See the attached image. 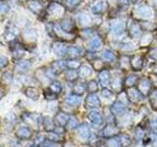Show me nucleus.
Returning a JSON list of instances; mask_svg holds the SVG:
<instances>
[{
  "instance_id": "nucleus-1",
  "label": "nucleus",
  "mask_w": 157,
  "mask_h": 147,
  "mask_svg": "<svg viewBox=\"0 0 157 147\" xmlns=\"http://www.w3.org/2000/svg\"><path fill=\"white\" fill-rule=\"evenodd\" d=\"M15 137L18 140H30L33 137V130L29 126H20L15 130Z\"/></svg>"
},
{
  "instance_id": "nucleus-2",
  "label": "nucleus",
  "mask_w": 157,
  "mask_h": 147,
  "mask_svg": "<svg viewBox=\"0 0 157 147\" xmlns=\"http://www.w3.org/2000/svg\"><path fill=\"white\" fill-rule=\"evenodd\" d=\"M70 119H71L70 115L67 114V113H65V112L60 111V112H58L54 117L55 125L58 126H64L65 128V126L68 125Z\"/></svg>"
},
{
  "instance_id": "nucleus-3",
  "label": "nucleus",
  "mask_w": 157,
  "mask_h": 147,
  "mask_svg": "<svg viewBox=\"0 0 157 147\" xmlns=\"http://www.w3.org/2000/svg\"><path fill=\"white\" fill-rule=\"evenodd\" d=\"M23 93L27 98L31 99L33 101H37L40 97V92L37 87L27 86L23 89Z\"/></svg>"
},
{
  "instance_id": "nucleus-4",
  "label": "nucleus",
  "mask_w": 157,
  "mask_h": 147,
  "mask_svg": "<svg viewBox=\"0 0 157 147\" xmlns=\"http://www.w3.org/2000/svg\"><path fill=\"white\" fill-rule=\"evenodd\" d=\"M86 106L87 109H94V108L99 107L100 106L99 97L94 93L88 94L86 99Z\"/></svg>"
},
{
  "instance_id": "nucleus-5",
  "label": "nucleus",
  "mask_w": 157,
  "mask_h": 147,
  "mask_svg": "<svg viewBox=\"0 0 157 147\" xmlns=\"http://www.w3.org/2000/svg\"><path fill=\"white\" fill-rule=\"evenodd\" d=\"M127 98L129 99L131 102L136 103L140 102L142 98V94L140 92V90L136 89V88H130L127 92Z\"/></svg>"
},
{
  "instance_id": "nucleus-6",
  "label": "nucleus",
  "mask_w": 157,
  "mask_h": 147,
  "mask_svg": "<svg viewBox=\"0 0 157 147\" xmlns=\"http://www.w3.org/2000/svg\"><path fill=\"white\" fill-rule=\"evenodd\" d=\"M87 118H88V120L91 122V123L93 124L94 126H100L102 124L103 122V118H102V115L100 114L98 111H90V112L87 114Z\"/></svg>"
},
{
  "instance_id": "nucleus-7",
  "label": "nucleus",
  "mask_w": 157,
  "mask_h": 147,
  "mask_svg": "<svg viewBox=\"0 0 157 147\" xmlns=\"http://www.w3.org/2000/svg\"><path fill=\"white\" fill-rule=\"evenodd\" d=\"M117 133H118V128L114 125H112V124H108V125H106L105 128H103L102 134L105 138H112V137L117 134Z\"/></svg>"
},
{
  "instance_id": "nucleus-8",
  "label": "nucleus",
  "mask_w": 157,
  "mask_h": 147,
  "mask_svg": "<svg viewBox=\"0 0 157 147\" xmlns=\"http://www.w3.org/2000/svg\"><path fill=\"white\" fill-rule=\"evenodd\" d=\"M42 126H43L44 130H46L47 132H53L55 128V122L53 119H51L49 116H45L43 117V122H42Z\"/></svg>"
},
{
  "instance_id": "nucleus-9",
  "label": "nucleus",
  "mask_w": 157,
  "mask_h": 147,
  "mask_svg": "<svg viewBox=\"0 0 157 147\" xmlns=\"http://www.w3.org/2000/svg\"><path fill=\"white\" fill-rule=\"evenodd\" d=\"M78 136L82 140H88L90 132H89V128L86 124H82L78 126Z\"/></svg>"
},
{
  "instance_id": "nucleus-10",
  "label": "nucleus",
  "mask_w": 157,
  "mask_h": 147,
  "mask_svg": "<svg viewBox=\"0 0 157 147\" xmlns=\"http://www.w3.org/2000/svg\"><path fill=\"white\" fill-rule=\"evenodd\" d=\"M125 111H126V107L121 101H116V102H114V104L111 107V112L113 113L114 115H118V116L119 115L124 114Z\"/></svg>"
},
{
  "instance_id": "nucleus-11",
  "label": "nucleus",
  "mask_w": 157,
  "mask_h": 147,
  "mask_svg": "<svg viewBox=\"0 0 157 147\" xmlns=\"http://www.w3.org/2000/svg\"><path fill=\"white\" fill-rule=\"evenodd\" d=\"M13 81V74L10 73V72H5L0 78V84L2 86H7V85H10Z\"/></svg>"
},
{
  "instance_id": "nucleus-12",
  "label": "nucleus",
  "mask_w": 157,
  "mask_h": 147,
  "mask_svg": "<svg viewBox=\"0 0 157 147\" xmlns=\"http://www.w3.org/2000/svg\"><path fill=\"white\" fill-rule=\"evenodd\" d=\"M118 141L121 147H129L132 144V139L126 133H121L118 136Z\"/></svg>"
},
{
  "instance_id": "nucleus-13",
  "label": "nucleus",
  "mask_w": 157,
  "mask_h": 147,
  "mask_svg": "<svg viewBox=\"0 0 157 147\" xmlns=\"http://www.w3.org/2000/svg\"><path fill=\"white\" fill-rule=\"evenodd\" d=\"M150 87H151V82L148 80H142L140 84V86H138V90H140V92L142 95H146L147 93L149 92L150 90Z\"/></svg>"
},
{
  "instance_id": "nucleus-14",
  "label": "nucleus",
  "mask_w": 157,
  "mask_h": 147,
  "mask_svg": "<svg viewBox=\"0 0 157 147\" xmlns=\"http://www.w3.org/2000/svg\"><path fill=\"white\" fill-rule=\"evenodd\" d=\"M82 102V99L78 95H76V94H71L70 96H68L66 98V103L68 105L72 106V107H76V106H78Z\"/></svg>"
},
{
  "instance_id": "nucleus-15",
  "label": "nucleus",
  "mask_w": 157,
  "mask_h": 147,
  "mask_svg": "<svg viewBox=\"0 0 157 147\" xmlns=\"http://www.w3.org/2000/svg\"><path fill=\"white\" fill-rule=\"evenodd\" d=\"M30 68H31V63L28 62V61H19L15 66V69L18 72H20V73L27 72Z\"/></svg>"
},
{
  "instance_id": "nucleus-16",
  "label": "nucleus",
  "mask_w": 157,
  "mask_h": 147,
  "mask_svg": "<svg viewBox=\"0 0 157 147\" xmlns=\"http://www.w3.org/2000/svg\"><path fill=\"white\" fill-rule=\"evenodd\" d=\"M99 80L101 82V84L103 86H106V85L109 84V80H110V74L108 71H102L101 73L99 74Z\"/></svg>"
},
{
  "instance_id": "nucleus-17",
  "label": "nucleus",
  "mask_w": 157,
  "mask_h": 147,
  "mask_svg": "<svg viewBox=\"0 0 157 147\" xmlns=\"http://www.w3.org/2000/svg\"><path fill=\"white\" fill-rule=\"evenodd\" d=\"M46 140L47 141H50V142H56V143H59V142L61 141V135L54 132H47Z\"/></svg>"
},
{
  "instance_id": "nucleus-18",
  "label": "nucleus",
  "mask_w": 157,
  "mask_h": 147,
  "mask_svg": "<svg viewBox=\"0 0 157 147\" xmlns=\"http://www.w3.org/2000/svg\"><path fill=\"white\" fill-rule=\"evenodd\" d=\"M48 89L51 90V91L54 92L55 94L58 95V94L61 93V91H62V85L59 81H52L51 84L48 86Z\"/></svg>"
},
{
  "instance_id": "nucleus-19",
  "label": "nucleus",
  "mask_w": 157,
  "mask_h": 147,
  "mask_svg": "<svg viewBox=\"0 0 157 147\" xmlns=\"http://www.w3.org/2000/svg\"><path fill=\"white\" fill-rule=\"evenodd\" d=\"M86 85L84 83H77V84L74 85L73 87V94H76V95L80 96L86 90Z\"/></svg>"
},
{
  "instance_id": "nucleus-20",
  "label": "nucleus",
  "mask_w": 157,
  "mask_h": 147,
  "mask_svg": "<svg viewBox=\"0 0 157 147\" xmlns=\"http://www.w3.org/2000/svg\"><path fill=\"white\" fill-rule=\"evenodd\" d=\"M16 121H17V115H16V113L13 112V111L9 112L5 116V118H4V122H5V123L13 124V125H14Z\"/></svg>"
},
{
  "instance_id": "nucleus-21",
  "label": "nucleus",
  "mask_w": 157,
  "mask_h": 147,
  "mask_svg": "<svg viewBox=\"0 0 157 147\" xmlns=\"http://www.w3.org/2000/svg\"><path fill=\"white\" fill-rule=\"evenodd\" d=\"M150 105L154 110H157V89H154L150 93Z\"/></svg>"
},
{
  "instance_id": "nucleus-22",
  "label": "nucleus",
  "mask_w": 157,
  "mask_h": 147,
  "mask_svg": "<svg viewBox=\"0 0 157 147\" xmlns=\"http://www.w3.org/2000/svg\"><path fill=\"white\" fill-rule=\"evenodd\" d=\"M43 95H44V98H45V100L47 101H55L56 99H57V94H55L54 92H52L51 90L47 89L45 91L43 92Z\"/></svg>"
},
{
  "instance_id": "nucleus-23",
  "label": "nucleus",
  "mask_w": 157,
  "mask_h": 147,
  "mask_svg": "<svg viewBox=\"0 0 157 147\" xmlns=\"http://www.w3.org/2000/svg\"><path fill=\"white\" fill-rule=\"evenodd\" d=\"M65 76H66V80L69 81H74L78 78V74L75 70H69V71H67Z\"/></svg>"
},
{
  "instance_id": "nucleus-24",
  "label": "nucleus",
  "mask_w": 157,
  "mask_h": 147,
  "mask_svg": "<svg viewBox=\"0 0 157 147\" xmlns=\"http://www.w3.org/2000/svg\"><path fill=\"white\" fill-rule=\"evenodd\" d=\"M136 80H138V76H136V74H130L127 78V80H126L125 83L128 87H133Z\"/></svg>"
},
{
  "instance_id": "nucleus-25",
  "label": "nucleus",
  "mask_w": 157,
  "mask_h": 147,
  "mask_svg": "<svg viewBox=\"0 0 157 147\" xmlns=\"http://www.w3.org/2000/svg\"><path fill=\"white\" fill-rule=\"evenodd\" d=\"M45 139H46V136H44V135L41 134V133H39V134L33 138V145L39 147L45 141Z\"/></svg>"
},
{
  "instance_id": "nucleus-26",
  "label": "nucleus",
  "mask_w": 157,
  "mask_h": 147,
  "mask_svg": "<svg viewBox=\"0 0 157 147\" xmlns=\"http://www.w3.org/2000/svg\"><path fill=\"white\" fill-rule=\"evenodd\" d=\"M97 82H96L95 80H90L88 81V83H87L86 85V89L88 92H90V93H94V92L97 90Z\"/></svg>"
},
{
  "instance_id": "nucleus-27",
  "label": "nucleus",
  "mask_w": 157,
  "mask_h": 147,
  "mask_svg": "<svg viewBox=\"0 0 157 147\" xmlns=\"http://www.w3.org/2000/svg\"><path fill=\"white\" fill-rule=\"evenodd\" d=\"M68 128H70V130H75V128H77L78 126H80V124H78V119L76 117H71L70 121H69L68 123Z\"/></svg>"
},
{
  "instance_id": "nucleus-28",
  "label": "nucleus",
  "mask_w": 157,
  "mask_h": 147,
  "mask_svg": "<svg viewBox=\"0 0 157 147\" xmlns=\"http://www.w3.org/2000/svg\"><path fill=\"white\" fill-rule=\"evenodd\" d=\"M133 67L134 70H140L141 67H142V61H141L140 57H136L133 61Z\"/></svg>"
},
{
  "instance_id": "nucleus-29",
  "label": "nucleus",
  "mask_w": 157,
  "mask_h": 147,
  "mask_svg": "<svg viewBox=\"0 0 157 147\" xmlns=\"http://www.w3.org/2000/svg\"><path fill=\"white\" fill-rule=\"evenodd\" d=\"M80 74L82 76V78L88 76L89 74H91V70L89 69V67H87V66H82V68H80Z\"/></svg>"
},
{
  "instance_id": "nucleus-30",
  "label": "nucleus",
  "mask_w": 157,
  "mask_h": 147,
  "mask_svg": "<svg viewBox=\"0 0 157 147\" xmlns=\"http://www.w3.org/2000/svg\"><path fill=\"white\" fill-rule=\"evenodd\" d=\"M134 135H136L138 140L142 139L143 136H144V130H143V128H141L140 126H138V128H136V132H134Z\"/></svg>"
},
{
  "instance_id": "nucleus-31",
  "label": "nucleus",
  "mask_w": 157,
  "mask_h": 147,
  "mask_svg": "<svg viewBox=\"0 0 157 147\" xmlns=\"http://www.w3.org/2000/svg\"><path fill=\"white\" fill-rule=\"evenodd\" d=\"M99 142L97 137L95 135H91L90 137L88 138V143L91 147H97V143Z\"/></svg>"
},
{
  "instance_id": "nucleus-32",
  "label": "nucleus",
  "mask_w": 157,
  "mask_h": 147,
  "mask_svg": "<svg viewBox=\"0 0 157 147\" xmlns=\"http://www.w3.org/2000/svg\"><path fill=\"white\" fill-rule=\"evenodd\" d=\"M107 147H121V146H120V144H119L118 139L111 138L108 140V142H107Z\"/></svg>"
},
{
  "instance_id": "nucleus-33",
  "label": "nucleus",
  "mask_w": 157,
  "mask_h": 147,
  "mask_svg": "<svg viewBox=\"0 0 157 147\" xmlns=\"http://www.w3.org/2000/svg\"><path fill=\"white\" fill-rule=\"evenodd\" d=\"M8 65V59L4 56H0V70L5 68Z\"/></svg>"
},
{
  "instance_id": "nucleus-34",
  "label": "nucleus",
  "mask_w": 157,
  "mask_h": 147,
  "mask_svg": "<svg viewBox=\"0 0 157 147\" xmlns=\"http://www.w3.org/2000/svg\"><path fill=\"white\" fill-rule=\"evenodd\" d=\"M113 53L112 52H110V51H105L104 53H103V58L105 59V60H107V61H111L112 59H113Z\"/></svg>"
},
{
  "instance_id": "nucleus-35",
  "label": "nucleus",
  "mask_w": 157,
  "mask_h": 147,
  "mask_svg": "<svg viewBox=\"0 0 157 147\" xmlns=\"http://www.w3.org/2000/svg\"><path fill=\"white\" fill-rule=\"evenodd\" d=\"M100 45H101V42H100L99 39H94V40H92V41H91V43H90L91 48H93V49L99 48Z\"/></svg>"
},
{
  "instance_id": "nucleus-36",
  "label": "nucleus",
  "mask_w": 157,
  "mask_h": 147,
  "mask_svg": "<svg viewBox=\"0 0 157 147\" xmlns=\"http://www.w3.org/2000/svg\"><path fill=\"white\" fill-rule=\"evenodd\" d=\"M68 67L70 68L71 70H75L80 67V63L76 62V61H70V62L68 63Z\"/></svg>"
},
{
  "instance_id": "nucleus-37",
  "label": "nucleus",
  "mask_w": 157,
  "mask_h": 147,
  "mask_svg": "<svg viewBox=\"0 0 157 147\" xmlns=\"http://www.w3.org/2000/svg\"><path fill=\"white\" fill-rule=\"evenodd\" d=\"M53 132H56V133H58V134H60V135H62L63 133L65 132V128H64V126H56Z\"/></svg>"
},
{
  "instance_id": "nucleus-38",
  "label": "nucleus",
  "mask_w": 157,
  "mask_h": 147,
  "mask_svg": "<svg viewBox=\"0 0 157 147\" xmlns=\"http://www.w3.org/2000/svg\"><path fill=\"white\" fill-rule=\"evenodd\" d=\"M102 95L103 97H105V98H110V97L112 96V92L105 88V89L102 90Z\"/></svg>"
},
{
  "instance_id": "nucleus-39",
  "label": "nucleus",
  "mask_w": 157,
  "mask_h": 147,
  "mask_svg": "<svg viewBox=\"0 0 157 147\" xmlns=\"http://www.w3.org/2000/svg\"><path fill=\"white\" fill-rule=\"evenodd\" d=\"M54 66L56 68V70H63V68H64V63L61 62V61H58V62L54 63Z\"/></svg>"
},
{
  "instance_id": "nucleus-40",
  "label": "nucleus",
  "mask_w": 157,
  "mask_h": 147,
  "mask_svg": "<svg viewBox=\"0 0 157 147\" xmlns=\"http://www.w3.org/2000/svg\"><path fill=\"white\" fill-rule=\"evenodd\" d=\"M78 50L76 47H74V48H71L70 49V55H72V56H78Z\"/></svg>"
},
{
  "instance_id": "nucleus-41",
  "label": "nucleus",
  "mask_w": 157,
  "mask_h": 147,
  "mask_svg": "<svg viewBox=\"0 0 157 147\" xmlns=\"http://www.w3.org/2000/svg\"><path fill=\"white\" fill-rule=\"evenodd\" d=\"M150 126H151V128L153 130H157V121H152L151 123H150Z\"/></svg>"
},
{
  "instance_id": "nucleus-42",
  "label": "nucleus",
  "mask_w": 157,
  "mask_h": 147,
  "mask_svg": "<svg viewBox=\"0 0 157 147\" xmlns=\"http://www.w3.org/2000/svg\"><path fill=\"white\" fill-rule=\"evenodd\" d=\"M4 96H5V92H4V91H2V90L0 89V100H1V99L3 98Z\"/></svg>"
},
{
  "instance_id": "nucleus-43",
  "label": "nucleus",
  "mask_w": 157,
  "mask_h": 147,
  "mask_svg": "<svg viewBox=\"0 0 157 147\" xmlns=\"http://www.w3.org/2000/svg\"><path fill=\"white\" fill-rule=\"evenodd\" d=\"M28 147H37V146H35V145H33H33H31V146H28Z\"/></svg>"
},
{
  "instance_id": "nucleus-44",
  "label": "nucleus",
  "mask_w": 157,
  "mask_h": 147,
  "mask_svg": "<svg viewBox=\"0 0 157 147\" xmlns=\"http://www.w3.org/2000/svg\"><path fill=\"white\" fill-rule=\"evenodd\" d=\"M0 128H1V118H0Z\"/></svg>"
},
{
  "instance_id": "nucleus-45",
  "label": "nucleus",
  "mask_w": 157,
  "mask_h": 147,
  "mask_svg": "<svg viewBox=\"0 0 157 147\" xmlns=\"http://www.w3.org/2000/svg\"><path fill=\"white\" fill-rule=\"evenodd\" d=\"M0 147H2V145H1V144H0Z\"/></svg>"
},
{
  "instance_id": "nucleus-46",
  "label": "nucleus",
  "mask_w": 157,
  "mask_h": 147,
  "mask_svg": "<svg viewBox=\"0 0 157 147\" xmlns=\"http://www.w3.org/2000/svg\"><path fill=\"white\" fill-rule=\"evenodd\" d=\"M99 147H104V146H99Z\"/></svg>"
},
{
  "instance_id": "nucleus-47",
  "label": "nucleus",
  "mask_w": 157,
  "mask_h": 147,
  "mask_svg": "<svg viewBox=\"0 0 157 147\" xmlns=\"http://www.w3.org/2000/svg\"><path fill=\"white\" fill-rule=\"evenodd\" d=\"M44 147H47V146H44Z\"/></svg>"
}]
</instances>
